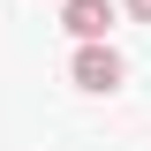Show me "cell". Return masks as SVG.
Masks as SVG:
<instances>
[{"label": "cell", "instance_id": "obj_2", "mask_svg": "<svg viewBox=\"0 0 151 151\" xmlns=\"http://www.w3.org/2000/svg\"><path fill=\"white\" fill-rule=\"evenodd\" d=\"M60 23H68V38H106L113 30V0H68Z\"/></svg>", "mask_w": 151, "mask_h": 151}, {"label": "cell", "instance_id": "obj_1", "mask_svg": "<svg viewBox=\"0 0 151 151\" xmlns=\"http://www.w3.org/2000/svg\"><path fill=\"white\" fill-rule=\"evenodd\" d=\"M68 76H76V91H121V53H113L106 38H76Z\"/></svg>", "mask_w": 151, "mask_h": 151}, {"label": "cell", "instance_id": "obj_3", "mask_svg": "<svg viewBox=\"0 0 151 151\" xmlns=\"http://www.w3.org/2000/svg\"><path fill=\"white\" fill-rule=\"evenodd\" d=\"M121 8H129V15H136V23H151V0H121Z\"/></svg>", "mask_w": 151, "mask_h": 151}]
</instances>
